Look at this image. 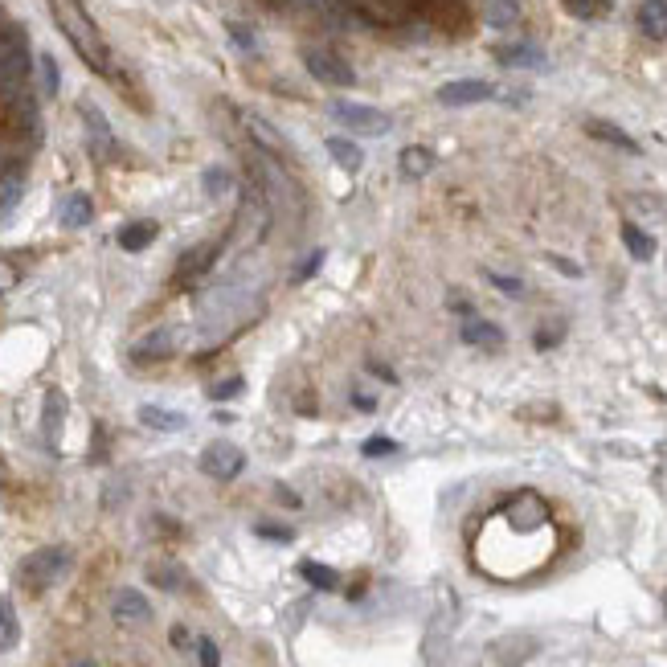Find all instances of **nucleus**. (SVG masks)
Returning a JSON list of instances; mask_svg holds the SVG:
<instances>
[{"label":"nucleus","mask_w":667,"mask_h":667,"mask_svg":"<svg viewBox=\"0 0 667 667\" xmlns=\"http://www.w3.org/2000/svg\"><path fill=\"white\" fill-rule=\"evenodd\" d=\"M553 545H557L553 512H549L545 496L524 487V492H512L479 528L475 565L483 573L500 577V582H516V577H528L541 565H549Z\"/></svg>","instance_id":"nucleus-1"},{"label":"nucleus","mask_w":667,"mask_h":667,"mask_svg":"<svg viewBox=\"0 0 667 667\" xmlns=\"http://www.w3.org/2000/svg\"><path fill=\"white\" fill-rule=\"evenodd\" d=\"M54 17H58L62 33L70 37V46L82 54V62H91L99 74H107V70H111L107 41H103V33L95 29V21L82 13L78 0H54Z\"/></svg>","instance_id":"nucleus-2"},{"label":"nucleus","mask_w":667,"mask_h":667,"mask_svg":"<svg viewBox=\"0 0 667 667\" xmlns=\"http://www.w3.org/2000/svg\"><path fill=\"white\" fill-rule=\"evenodd\" d=\"M70 549H62V545H50V549H37V553H29L25 561H21V569H17V582L29 590V594H41V590H50L54 582H62V577L70 573Z\"/></svg>","instance_id":"nucleus-3"},{"label":"nucleus","mask_w":667,"mask_h":667,"mask_svg":"<svg viewBox=\"0 0 667 667\" xmlns=\"http://www.w3.org/2000/svg\"><path fill=\"white\" fill-rule=\"evenodd\" d=\"M332 119H340L348 131H357V136H385V131L393 127V119L369 103H352V99H336L332 107Z\"/></svg>","instance_id":"nucleus-4"},{"label":"nucleus","mask_w":667,"mask_h":667,"mask_svg":"<svg viewBox=\"0 0 667 667\" xmlns=\"http://www.w3.org/2000/svg\"><path fill=\"white\" fill-rule=\"evenodd\" d=\"M29 86V58H25V41H17V46L0 50V99L17 103L25 95Z\"/></svg>","instance_id":"nucleus-5"},{"label":"nucleus","mask_w":667,"mask_h":667,"mask_svg":"<svg viewBox=\"0 0 667 667\" xmlns=\"http://www.w3.org/2000/svg\"><path fill=\"white\" fill-rule=\"evenodd\" d=\"M303 66H307L311 78L324 82V86H352V82H357L352 66L340 54H332V50H303Z\"/></svg>","instance_id":"nucleus-6"},{"label":"nucleus","mask_w":667,"mask_h":667,"mask_svg":"<svg viewBox=\"0 0 667 667\" xmlns=\"http://www.w3.org/2000/svg\"><path fill=\"white\" fill-rule=\"evenodd\" d=\"M242 467H246V455H242V447H234V442H209V447L201 451V471L209 479H221V483L238 479Z\"/></svg>","instance_id":"nucleus-7"},{"label":"nucleus","mask_w":667,"mask_h":667,"mask_svg":"<svg viewBox=\"0 0 667 667\" xmlns=\"http://www.w3.org/2000/svg\"><path fill=\"white\" fill-rule=\"evenodd\" d=\"M492 95H496V86L483 82V78H459V82L438 86V103L442 107H471V103H487Z\"/></svg>","instance_id":"nucleus-8"},{"label":"nucleus","mask_w":667,"mask_h":667,"mask_svg":"<svg viewBox=\"0 0 667 667\" xmlns=\"http://www.w3.org/2000/svg\"><path fill=\"white\" fill-rule=\"evenodd\" d=\"M254 172H258V181H262V189L271 193L275 201H291V205H299V193H295V185L287 181V176L271 164V160H262V156H254Z\"/></svg>","instance_id":"nucleus-9"},{"label":"nucleus","mask_w":667,"mask_h":667,"mask_svg":"<svg viewBox=\"0 0 667 667\" xmlns=\"http://www.w3.org/2000/svg\"><path fill=\"white\" fill-rule=\"evenodd\" d=\"M459 336H463V344H471V348H500V344H504V328H496L492 320H479V316H467V320L459 324Z\"/></svg>","instance_id":"nucleus-10"},{"label":"nucleus","mask_w":667,"mask_h":667,"mask_svg":"<svg viewBox=\"0 0 667 667\" xmlns=\"http://www.w3.org/2000/svg\"><path fill=\"white\" fill-rule=\"evenodd\" d=\"M115 618L127 622V627H140V622L152 618V606H148V598L140 590H119L115 594Z\"/></svg>","instance_id":"nucleus-11"},{"label":"nucleus","mask_w":667,"mask_h":667,"mask_svg":"<svg viewBox=\"0 0 667 667\" xmlns=\"http://www.w3.org/2000/svg\"><path fill=\"white\" fill-rule=\"evenodd\" d=\"M213 258H217V246L213 242H201V246H193L181 262H176V279H197V275H205L209 266H213Z\"/></svg>","instance_id":"nucleus-12"},{"label":"nucleus","mask_w":667,"mask_h":667,"mask_svg":"<svg viewBox=\"0 0 667 667\" xmlns=\"http://www.w3.org/2000/svg\"><path fill=\"white\" fill-rule=\"evenodd\" d=\"M639 29L651 41H667V0H643L639 5Z\"/></svg>","instance_id":"nucleus-13"},{"label":"nucleus","mask_w":667,"mask_h":667,"mask_svg":"<svg viewBox=\"0 0 667 667\" xmlns=\"http://www.w3.org/2000/svg\"><path fill=\"white\" fill-rule=\"evenodd\" d=\"M586 136H594V140H602V144H610V148H622V152L639 156V144H635L622 127H614V123H606V119H590V123H586Z\"/></svg>","instance_id":"nucleus-14"},{"label":"nucleus","mask_w":667,"mask_h":667,"mask_svg":"<svg viewBox=\"0 0 667 667\" xmlns=\"http://www.w3.org/2000/svg\"><path fill=\"white\" fill-rule=\"evenodd\" d=\"M58 217H62V226H66V230H82L86 221L95 217V205H91V197H86V193H70V197L62 201Z\"/></svg>","instance_id":"nucleus-15"},{"label":"nucleus","mask_w":667,"mask_h":667,"mask_svg":"<svg viewBox=\"0 0 667 667\" xmlns=\"http://www.w3.org/2000/svg\"><path fill=\"white\" fill-rule=\"evenodd\" d=\"M172 348H176V332L172 328H160L152 336H144L136 344V361H160V357H172Z\"/></svg>","instance_id":"nucleus-16"},{"label":"nucleus","mask_w":667,"mask_h":667,"mask_svg":"<svg viewBox=\"0 0 667 667\" xmlns=\"http://www.w3.org/2000/svg\"><path fill=\"white\" fill-rule=\"evenodd\" d=\"M357 5H361V13H365V17L393 25V21H402V17L410 13L414 0H357Z\"/></svg>","instance_id":"nucleus-17"},{"label":"nucleus","mask_w":667,"mask_h":667,"mask_svg":"<svg viewBox=\"0 0 667 667\" xmlns=\"http://www.w3.org/2000/svg\"><path fill=\"white\" fill-rule=\"evenodd\" d=\"M328 156L336 160V168H344V172H361V164H365V152L352 144V140H344V136H332L328 144Z\"/></svg>","instance_id":"nucleus-18"},{"label":"nucleus","mask_w":667,"mask_h":667,"mask_svg":"<svg viewBox=\"0 0 667 667\" xmlns=\"http://www.w3.org/2000/svg\"><path fill=\"white\" fill-rule=\"evenodd\" d=\"M140 422H144L148 430H164V434L185 430V414L164 410V406H140Z\"/></svg>","instance_id":"nucleus-19"},{"label":"nucleus","mask_w":667,"mask_h":667,"mask_svg":"<svg viewBox=\"0 0 667 667\" xmlns=\"http://www.w3.org/2000/svg\"><path fill=\"white\" fill-rule=\"evenodd\" d=\"M622 246H627L631 258H639V262L655 258V238H651L647 230H639L635 221H622Z\"/></svg>","instance_id":"nucleus-20"},{"label":"nucleus","mask_w":667,"mask_h":667,"mask_svg":"<svg viewBox=\"0 0 667 667\" xmlns=\"http://www.w3.org/2000/svg\"><path fill=\"white\" fill-rule=\"evenodd\" d=\"M246 127H250V136H254L266 152H275V156H283V152H287V140H283L279 131H275L271 123H266L262 115H246Z\"/></svg>","instance_id":"nucleus-21"},{"label":"nucleus","mask_w":667,"mask_h":667,"mask_svg":"<svg viewBox=\"0 0 667 667\" xmlns=\"http://www.w3.org/2000/svg\"><path fill=\"white\" fill-rule=\"evenodd\" d=\"M152 238H156V226H152V221H131V226L119 230V246L131 250V254L144 250V246H152Z\"/></svg>","instance_id":"nucleus-22"},{"label":"nucleus","mask_w":667,"mask_h":667,"mask_svg":"<svg viewBox=\"0 0 667 667\" xmlns=\"http://www.w3.org/2000/svg\"><path fill=\"white\" fill-rule=\"evenodd\" d=\"M496 58L504 66H524V70H541L545 66V54L532 50V46H512V50H496Z\"/></svg>","instance_id":"nucleus-23"},{"label":"nucleus","mask_w":667,"mask_h":667,"mask_svg":"<svg viewBox=\"0 0 667 667\" xmlns=\"http://www.w3.org/2000/svg\"><path fill=\"white\" fill-rule=\"evenodd\" d=\"M21 639V622H17V610L9 606V598H0V651L17 647Z\"/></svg>","instance_id":"nucleus-24"},{"label":"nucleus","mask_w":667,"mask_h":667,"mask_svg":"<svg viewBox=\"0 0 667 667\" xmlns=\"http://www.w3.org/2000/svg\"><path fill=\"white\" fill-rule=\"evenodd\" d=\"M397 164H402L406 176H426V172H434V152L430 148H406Z\"/></svg>","instance_id":"nucleus-25"},{"label":"nucleus","mask_w":667,"mask_h":667,"mask_svg":"<svg viewBox=\"0 0 667 667\" xmlns=\"http://www.w3.org/2000/svg\"><path fill=\"white\" fill-rule=\"evenodd\" d=\"M82 119H86V127H91V136H95V148H99V152H107V148H111V127H107V119L99 115V107L82 103Z\"/></svg>","instance_id":"nucleus-26"},{"label":"nucleus","mask_w":667,"mask_h":667,"mask_svg":"<svg viewBox=\"0 0 667 667\" xmlns=\"http://www.w3.org/2000/svg\"><path fill=\"white\" fill-rule=\"evenodd\" d=\"M483 17H487V25L508 29V25H516V5L512 0H483Z\"/></svg>","instance_id":"nucleus-27"},{"label":"nucleus","mask_w":667,"mask_h":667,"mask_svg":"<svg viewBox=\"0 0 667 667\" xmlns=\"http://www.w3.org/2000/svg\"><path fill=\"white\" fill-rule=\"evenodd\" d=\"M299 573L307 577L311 586H320V590H336V586H340V573H336V569H328V565H316V561H303V565H299Z\"/></svg>","instance_id":"nucleus-28"},{"label":"nucleus","mask_w":667,"mask_h":667,"mask_svg":"<svg viewBox=\"0 0 667 667\" xmlns=\"http://www.w3.org/2000/svg\"><path fill=\"white\" fill-rule=\"evenodd\" d=\"M205 193L209 197H226L230 189H234V176H230V168H205Z\"/></svg>","instance_id":"nucleus-29"},{"label":"nucleus","mask_w":667,"mask_h":667,"mask_svg":"<svg viewBox=\"0 0 667 667\" xmlns=\"http://www.w3.org/2000/svg\"><path fill=\"white\" fill-rule=\"evenodd\" d=\"M148 577H152V582H156L160 590H181V586H185V573L176 569V565H152Z\"/></svg>","instance_id":"nucleus-30"},{"label":"nucleus","mask_w":667,"mask_h":667,"mask_svg":"<svg viewBox=\"0 0 667 667\" xmlns=\"http://www.w3.org/2000/svg\"><path fill=\"white\" fill-rule=\"evenodd\" d=\"M37 70H41V91H46V95H58V86H62L58 62H54L50 54H41V58H37Z\"/></svg>","instance_id":"nucleus-31"},{"label":"nucleus","mask_w":667,"mask_h":667,"mask_svg":"<svg viewBox=\"0 0 667 667\" xmlns=\"http://www.w3.org/2000/svg\"><path fill=\"white\" fill-rule=\"evenodd\" d=\"M62 414H66V397H62V393H50V397H46V434H50V438H58Z\"/></svg>","instance_id":"nucleus-32"},{"label":"nucleus","mask_w":667,"mask_h":667,"mask_svg":"<svg viewBox=\"0 0 667 667\" xmlns=\"http://www.w3.org/2000/svg\"><path fill=\"white\" fill-rule=\"evenodd\" d=\"M561 5L573 13V17H582V21H594V17H602L610 5L606 0H561Z\"/></svg>","instance_id":"nucleus-33"},{"label":"nucleus","mask_w":667,"mask_h":667,"mask_svg":"<svg viewBox=\"0 0 667 667\" xmlns=\"http://www.w3.org/2000/svg\"><path fill=\"white\" fill-rule=\"evenodd\" d=\"M21 176H0V213H9L21 201Z\"/></svg>","instance_id":"nucleus-34"},{"label":"nucleus","mask_w":667,"mask_h":667,"mask_svg":"<svg viewBox=\"0 0 667 667\" xmlns=\"http://www.w3.org/2000/svg\"><path fill=\"white\" fill-rule=\"evenodd\" d=\"M197 655H201V667H221V651L213 639H201L197 643Z\"/></svg>","instance_id":"nucleus-35"},{"label":"nucleus","mask_w":667,"mask_h":667,"mask_svg":"<svg viewBox=\"0 0 667 667\" xmlns=\"http://www.w3.org/2000/svg\"><path fill=\"white\" fill-rule=\"evenodd\" d=\"M393 451H397V442H393V438H369V442H365V455H369V459H377V455H393Z\"/></svg>","instance_id":"nucleus-36"},{"label":"nucleus","mask_w":667,"mask_h":667,"mask_svg":"<svg viewBox=\"0 0 667 667\" xmlns=\"http://www.w3.org/2000/svg\"><path fill=\"white\" fill-rule=\"evenodd\" d=\"M320 266H324V250H316V254H311L303 266H299V275H295V283H303V279H311V275H316L320 271Z\"/></svg>","instance_id":"nucleus-37"},{"label":"nucleus","mask_w":667,"mask_h":667,"mask_svg":"<svg viewBox=\"0 0 667 667\" xmlns=\"http://www.w3.org/2000/svg\"><path fill=\"white\" fill-rule=\"evenodd\" d=\"M487 279H492L504 295H524V283H520V279H508V275H487Z\"/></svg>","instance_id":"nucleus-38"},{"label":"nucleus","mask_w":667,"mask_h":667,"mask_svg":"<svg viewBox=\"0 0 667 667\" xmlns=\"http://www.w3.org/2000/svg\"><path fill=\"white\" fill-rule=\"evenodd\" d=\"M238 393H242V377H230V381L213 385V397H238Z\"/></svg>","instance_id":"nucleus-39"},{"label":"nucleus","mask_w":667,"mask_h":667,"mask_svg":"<svg viewBox=\"0 0 667 667\" xmlns=\"http://www.w3.org/2000/svg\"><path fill=\"white\" fill-rule=\"evenodd\" d=\"M17 41H21V37H17V29H13V25L5 21V17H0V50H9V46H17Z\"/></svg>","instance_id":"nucleus-40"},{"label":"nucleus","mask_w":667,"mask_h":667,"mask_svg":"<svg viewBox=\"0 0 667 667\" xmlns=\"http://www.w3.org/2000/svg\"><path fill=\"white\" fill-rule=\"evenodd\" d=\"M258 532H262V537H275V541H291V528H271V524H262Z\"/></svg>","instance_id":"nucleus-41"},{"label":"nucleus","mask_w":667,"mask_h":667,"mask_svg":"<svg viewBox=\"0 0 667 667\" xmlns=\"http://www.w3.org/2000/svg\"><path fill=\"white\" fill-rule=\"evenodd\" d=\"M17 283V271H13V266H5V262H0V291H9Z\"/></svg>","instance_id":"nucleus-42"},{"label":"nucleus","mask_w":667,"mask_h":667,"mask_svg":"<svg viewBox=\"0 0 667 667\" xmlns=\"http://www.w3.org/2000/svg\"><path fill=\"white\" fill-rule=\"evenodd\" d=\"M172 643H176V647H185V643H189V631H185V627H176V631H172Z\"/></svg>","instance_id":"nucleus-43"},{"label":"nucleus","mask_w":667,"mask_h":667,"mask_svg":"<svg viewBox=\"0 0 667 667\" xmlns=\"http://www.w3.org/2000/svg\"><path fill=\"white\" fill-rule=\"evenodd\" d=\"M74 667H99V663H95V659H78Z\"/></svg>","instance_id":"nucleus-44"},{"label":"nucleus","mask_w":667,"mask_h":667,"mask_svg":"<svg viewBox=\"0 0 667 667\" xmlns=\"http://www.w3.org/2000/svg\"><path fill=\"white\" fill-rule=\"evenodd\" d=\"M0 479H5V459H0Z\"/></svg>","instance_id":"nucleus-45"}]
</instances>
